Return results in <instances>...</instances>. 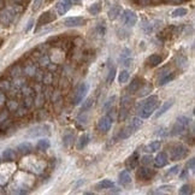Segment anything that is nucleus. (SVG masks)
<instances>
[{"label":"nucleus","mask_w":195,"mask_h":195,"mask_svg":"<svg viewBox=\"0 0 195 195\" xmlns=\"http://www.w3.org/2000/svg\"><path fill=\"white\" fill-rule=\"evenodd\" d=\"M118 182L121 183L122 186H128V184L131 183V176H130V174L127 170L122 171L121 174H119V176H118Z\"/></svg>","instance_id":"obj_16"},{"label":"nucleus","mask_w":195,"mask_h":195,"mask_svg":"<svg viewBox=\"0 0 195 195\" xmlns=\"http://www.w3.org/2000/svg\"><path fill=\"white\" fill-rule=\"evenodd\" d=\"M153 163H154V165L156 167H164L167 165V163H169V158H167V154L165 152H160L157 154V157L156 158H153Z\"/></svg>","instance_id":"obj_12"},{"label":"nucleus","mask_w":195,"mask_h":195,"mask_svg":"<svg viewBox=\"0 0 195 195\" xmlns=\"http://www.w3.org/2000/svg\"><path fill=\"white\" fill-rule=\"evenodd\" d=\"M42 1H44V0H35V1H34V5H33V10L36 11V10L40 9V6L42 5Z\"/></svg>","instance_id":"obj_39"},{"label":"nucleus","mask_w":195,"mask_h":195,"mask_svg":"<svg viewBox=\"0 0 195 195\" xmlns=\"http://www.w3.org/2000/svg\"><path fill=\"white\" fill-rule=\"evenodd\" d=\"M178 172H179V165H175V166H172L169 170L167 176H174V175H177Z\"/></svg>","instance_id":"obj_37"},{"label":"nucleus","mask_w":195,"mask_h":195,"mask_svg":"<svg viewBox=\"0 0 195 195\" xmlns=\"http://www.w3.org/2000/svg\"><path fill=\"white\" fill-rule=\"evenodd\" d=\"M122 12V7L121 6H118V5H114V6H112L111 9L109 10V13H107V16H109V18L111 19V21H114V19L117 18L119 15H121Z\"/></svg>","instance_id":"obj_19"},{"label":"nucleus","mask_w":195,"mask_h":195,"mask_svg":"<svg viewBox=\"0 0 195 195\" xmlns=\"http://www.w3.org/2000/svg\"><path fill=\"white\" fill-rule=\"evenodd\" d=\"M161 147V141H153L148 143L147 146H145V152L147 153H154V152H158Z\"/></svg>","instance_id":"obj_17"},{"label":"nucleus","mask_w":195,"mask_h":195,"mask_svg":"<svg viewBox=\"0 0 195 195\" xmlns=\"http://www.w3.org/2000/svg\"><path fill=\"white\" fill-rule=\"evenodd\" d=\"M72 142H74V132L71 130H67L63 136V143H64V146L69 147Z\"/></svg>","instance_id":"obj_25"},{"label":"nucleus","mask_w":195,"mask_h":195,"mask_svg":"<svg viewBox=\"0 0 195 195\" xmlns=\"http://www.w3.org/2000/svg\"><path fill=\"white\" fill-rule=\"evenodd\" d=\"M187 175H188V171H187V170H183V172L179 175V178H181V179H184V177H186Z\"/></svg>","instance_id":"obj_43"},{"label":"nucleus","mask_w":195,"mask_h":195,"mask_svg":"<svg viewBox=\"0 0 195 195\" xmlns=\"http://www.w3.org/2000/svg\"><path fill=\"white\" fill-rule=\"evenodd\" d=\"M187 153H188V149H187L183 145L178 143V145H176V146L172 148L171 159L175 160V161H176V160H181V159H183L184 157H186Z\"/></svg>","instance_id":"obj_6"},{"label":"nucleus","mask_w":195,"mask_h":195,"mask_svg":"<svg viewBox=\"0 0 195 195\" xmlns=\"http://www.w3.org/2000/svg\"><path fill=\"white\" fill-rule=\"evenodd\" d=\"M174 102H175V99L174 98H171V99H169V100H166V101L164 102L163 105H161V107L158 110V112L156 113V118H159L160 116H163L165 112L167 111V110H170L171 107H172V105H174Z\"/></svg>","instance_id":"obj_15"},{"label":"nucleus","mask_w":195,"mask_h":195,"mask_svg":"<svg viewBox=\"0 0 195 195\" xmlns=\"http://www.w3.org/2000/svg\"><path fill=\"white\" fill-rule=\"evenodd\" d=\"M187 13H188V10L187 9H184V7H177L176 10L172 11L171 16H172L174 18H178V17H183V16H186Z\"/></svg>","instance_id":"obj_29"},{"label":"nucleus","mask_w":195,"mask_h":195,"mask_svg":"<svg viewBox=\"0 0 195 195\" xmlns=\"http://www.w3.org/2000/svg\"><path fill=\"white\" fill-rule=\"evenodd\" d=\"M122 15L121 19H122V23L127 27H134L136 23H137V15L131 11V10H125L124 12H121Z\"/></svg>","instance_id":"obj_4"},{"label":"nucleus","mask_w":195,"mask_h":195,"mask_svg":"<svg viewBox=\"0 0 195 195\" xmlns=\"http://www.w3.org/2000/svg\"><path fill=\"white\" fill-rule=\"evenodd\" d=\"M71 0H59L57 4V12L59 16H64L65 13L71 9Z\"/></svg>","instance_id":"obj_10"},{"label":"nucleus","mask_w":195,"mask_h":195,"mask_svg":"<svg viewBox=\"0 0 195 195\" xmlns=\"http://www.w3.org/2000/svg\"><path fill=\"white\" fill-rule=\"evenodd\" d=\"M153 163V157L152 156H143L142 158H141V164L142 165H151Z\"/></svg>","instance_id":"obj_36"},{"label":"nucleus","mask_w":195,"mask_h":195,"mask_svg":"<svg viewBox=\"0 0 195 195\" xmlns=\"http://www.w3.org/2000/svg\"><path fill=\"white\" fill-rule=\"evenodd\" d=\"M141 125H142V121H141L140 117L139 118H132V121L130 122L129 124L121 131L119 137H121L122 140L128 139V137H130L132 134H135V132L141 128Z\"/></svg>","instance_id":"obj_2"},{"label":"nucleus","mask_w":195,"mask_h":195,"mask_svg":"<svg viewBox=\"0 0 195 195\" xmlns=\"http://www.w3.org/2000/svg\"><path fill=\"white\" fill-rule=\"evenodd\" d=\"M88 89H89V87L87 83H81L77 87L76 93L74 94V105H78L83 101V99L88 93Z\"/></svg>","instance_id":"obj_5"},{"label":"nucleus","mask_w":195,"mask_h":195,"mask_svg":"<svg viewBox=\"0 0 195 195\" xmlns=\"http://www.w3.org/2000/svg\"><path fill=\"white\" fill-rule=\"evenodd\" d=\"M189 124H190V119L186 117V116H181V117H178L175 122V124H174V127H172V129H171V135L172 136H177V135H181V134H183L184 131L187 130V128L189 127Z\"/></svg>","instance_id":"obj_3"},{"label":"nucleus","mask_w":195,"mask_h":195,"mask_svg":"<svg viewBox=\"0 0 195 195\" xmlns=\"http://www.w3.org/2000/svg\"><path fill=\"white\" fill-rule=\"evenodd\" d=\"M114 77H116V67L111 66L109 71V76H107V83H112L114 81Z\"/></svg>","instance_id":"obj_34"},{"label":"nucleus","mask_w":195,"mask_h":195,"mask_svg":"<svg viewBox=\"0 0 195 195\" xmlns=\"http://www.w3.org/2000/svg\"><path fill=\"white\" fill-rule=\"evenodd\" d=\"M161 62H163V57L159 56V54H152L147 59V63H148L149 66H158L159 64H161Z\"/></svg>","instance_id":"obj_22"},{"label":"nucleus","mask_w":195,"mask_h":195,"mask_svg":"<svg viewBox=\"0 0 195 195\" xmlns=\"http://www.w3.org/2000/svg\"><path fill=\"white\" fill-rule=\"evenodd\" d=\"M33 26H34V19H30V21L28 22V24H27V27H26V29H24L26 33H28L29 30L33 28Z\"/></svg>","instance_id":"obj_41"},{"label":"nucleus","mask_w":195,"mask_h":195,"mask_svg":"<svg viewBox=\"0 0 195 195\" xmlns=\"http://www.w3.org/2000/svg\"><path fill=\"white\" fill-rule=\"evenodd\" d=\"M172 188H174L172 186H161L159 189H163V190H166V192H171Z\"/></svg>","instance_id":"obj_42"},{"label":"nucleus","mask_w":195,"mask_h":195,"mask_svg":"<svg viewBox=\"0 0 195 195\" xmlns=\"http://www.w3.org/2000/svg\"><path fill=\"white\" fill-rule=\"evenodd\" d=\"M192 193V186L190 184H183L179 188V194H190Z\"/></svg>","instance_id":"obj_35"},{"label":"nucleus","mask_w":195,"mask_h":195,"mask_svg":"<svg viewBox=\"0 0 195 195\" xmlns=\"http://www.w3.org/2000/svg\"><path fill=\"white\" fill-rule=\"evenodd\" d=\"M17 151H18L19 153H22V154H29L33 151V146L29 142H23V143H21L18 147H17Z\"/></svg>","instance_id":"obj_23"},{"label":"nucleus","mask_w":195,"mask_h":195,"mask_svg":"<svg viewBox=\"0 0 195 195\" xmlns=\"http://www.w3.org/2000/svg\"><path fill=\"white\" fill-rule=\"evenodd\" d=\"M83 24H86V19L83 17H67L64 19V26L69 28L82 27Z\"/></svg>","instance_id":"obj_7"},{"label":"nucleus","mask_w":195,"mask_h":195,"mask_svg":"<svg viewBox=\"0 0 195 195\" xmlns=\"http://www.w3.org/2000/svg\"><path fill=\"white\" fill-rule=\"evenodd\" d=\"M187 166H188V169H190V170H194V167H195V159L194 158L189 159V161H188Z\"/></svg>","instance_id":"obj_40"},{"label":"nucleus","mask_w":195,"mask_h":195,"mask_svg":"<svg viewBox=\"0 0 195 195\" xmlns=\"http://www.w3.org/2000/svg\"><path fill=\"white\" fill-rule=\"evenodd\" d=\"M112 187H113V182L112 181H110V179H102L95 186V188L98 190H100V189H110Z\"/></svg>","instance_id":"obj_27"},{"label":"nucleus","mask_w":195,"mask_h":195,"mask_svg":"<svg viewBox=\"0 0 195 195\" xmlns=\"http://www.w3.org/2000/svg\"><path fill=\"white\" fill-rule=\"evenodd\" d=\"M154 175H156L154 170H151L148 167H140L137 170V174H136V176L140 181H148Z\"/></svg>","instance_id":"obj_9"},{"label":"nucleus","mask_w":195,"mask_h":195,"mask_svg":"<svg viewBox=\"0 0 195 195\" xmlns=\"http://www.w3.org/2000/svg\"><path fill=\"white\" fill-rule=\"evenodd\" d=\"M140 89H141V88H140ZM151 91H152V87H147V88H145V89H141L139 93V96H145V95L148 94Z\"/></svg>","instance_id":"obj_38"},{"label":"nucleus","mask_w":195,"mask_h":195,"mask_svg":"<svg viewBox=\"0 0 195 195\" xmlns=\"http://www.w3.org/2000/svg\"><path fill=\"white\" fill-rule=\"evenodd\" d=\"M0 160H1V158H0Z\"/></svg>","instance_id":"obj_45"},{"label":"nucleus","mask_w":195,"mask_h":195,"mask_svg":"<svg viewBox=\"0 0 195 195\" xmlns=\"http://www.w3.org/2000/svg\"><path fill=\"white\" fill-rule=\"evenodd\" d=\"M159 100H158V96L156 95H151L148 96L146 100H143L142 104L139 106L137 109V114L141 119H146V118H149L156 110L159 107Z\"/></svg>","instance_id":"obj_1"},{"label":"nucleus","mask_w":195,"mask_h":195,"mask_svg":"<svg viewBox=\"0 0 195 195\" xmlns=\"http://www.w3.org/2000/svg\"><path fill=\"white\" fill-rule=\"evenodd\" d=\"M49 128L47 125H37L28 131V136L29 137H37V136H44L45 134H48Z\"/></svg>","instance_id":"obj_8"},{"label":"nucleus","mask_w":195,"mask_h":195,"mask_svg":"<svg viewBox=\"0 0 195 195\" xmlns=\"http://www.w3.org/2000/svg\"><path fill=\"white\" fill-rule=\"evenodd\" d=\"M2 158L5 159V160H7V161H11V160H13V159L16 158V153H15L13 149L7 148L2 152Z\"/></svg>","instance_id":"obj_28"},{"label":"nucleus","mask_w":195,"mask_h":195,"mask_svg":"<svg viewBox=\"0 0 195 195\" xmlns=\"http://www.w3.org/2000/svg\"><path fill=\"white\" fill-rule=\"evenodd\" d=\"M49 147H51V143H49V140L48 139H41L37 141L36 148L39 151H47Z\"/></svg>","instance_id":"obj_26"},{"label":"nucleus","mask_w":195,"mask_h":195,"mask_svg":"<svg viewBox=\"0 0 195 195\" xmlns=\"http://www.w3.org/2000/svg\"><path fill=\"white\" fill-rule=\"evenodd\" d=\"M141 86H142L141 80H140L139 77H135V78L131 81V83L129 84V92L130 93H136V92H139Z\"/></svg>","instance_id":"obj_20"},{"label":"nucleus","mask_w":195,"mask_h":195,"mask_svg":"<svg viewBox=\"0 0 195 195\" xmlns=\"http://www.w3.org/2000/svg\"><path fill=\"white\" fill-rule=\"evenodd\" d=\"M111 127H112V119L109 116L102 117V118H100L99 122H98V128H99V130L102 131V132H107L109 130L111 129Z\"/></svg>","instance_id":"obj_11"},{"label":"nucleus","mask_w":195,"mask_h":195,"mask_svg":"<svg viewBox=\"0 0 195 195\" xmlns=\"http://www.w3.org/2000/svg\"><path fill=\"white\" fill-rule=\"evenodd\" d=\"M129 71L128 70H122L121 72H119V76H118V82L119 83H127L128 81H129Z\"/></svg>","instance_id":"obj_30"},{"label":"nucleus","mask_w":195,"mask_h":195,"mask_svg":"<svg viewBox=\"0 0 195 195\" xmlns=\"http://www.w3.org/2000/svg\"><path fill=\"white\" fill-rule=\"evenodd\" d=\"M88 11H89L91 15H98V13L101 11V5H100L99 2H94V4H92V5L88 7Z\"/></svg>","instance_id":"obj_31"},{"label":"nucleus","mask_w":195,"mask_h":195,"mask_svg":"<svg viewBox=\"0 0 195 195\" xmlns=\"http://www.w3.org/2000/svg\"><path fill=\"white\" fill-rule=\"evenodd\" d=\"M13 18H15V12H13V10H5L1 15H0V21L4 23V24H10L12 21H13Z\"/></svg>","instance_id":"obj_14"},{"label":"nucleus","mask_w":195,"mask_h":195,"mask_svg":"<svg viewBox=\"0 0 195 195\" xmlns=\"http://www.w3.org/2000/svg\"><path fill=\"white\" fill-rule=\"evenodd\" d=\"M130 54H131V52H130L128 48H124L123 49V53L121 54V59L125 66H129L131 64V56Z\"/></svg>","instance_id":"obj_24"},{"label":"nucleus","mask_w":195,"mask_h":195,"mask_svg":"<svg viewBox=\"0 0 195 195\" xmlns=\"http://www.w3.org/2000/svg\"><path fill=\"white\" fill-rule=\"evenodd\" d=\"M49 13H51V12H46V13H44V15L41 16V18H40V21H39V26H44V23L47 24V23H49L52 19L54 18L53 16H52V17H48Z\"/></svg>","instance_id":"obj_32"},{"label":"nucleus","mask_w":195,"mask_h":195,"mask_svg":"<svg viewBox=\"0 0 195 195\" xmlns=\"http://www.w3.org/2000/svg\"><path fill=\"white\" fill-rule=\"evenodd\" d=\"M89 141H91V136L88 135V134H82L81 136H80V139L77 141V149H83L88 143H89Z\"/></svg>","instance_id":"obj_18"},{"label":"nucleus","mask_w":195,"mask_h":195,"mask_svg":"<svg viewBox=\"0 0 195 195\" xmlns=\"http://www.w3.org/2000/svg\"><path fill=\"white\" fill-rule=\"evenodd\" d=\"M92 106H93V98H88V99L83 102V105H82V107H81V112L88 111Z\"/></svg>","instance_id":"obj_33"},{"label":"nucleus","mask_w":195,"mask_h":195,"mask_svg":"<svg viewBox=\"0 0 195 195\" xmlns=\"http://www.w3.org/2000/svg\"><path fill=\"white\" fill-rule=\"evenodd\" d=\"M139 160H140L139 153H137V152H134L129 158L127 159V169H128V170H134V169H136L137 165H139Z\"/></svg>","instance_id":"obj_13"},{"label":"nucleus","mask_w":195,"mask_h":195,"mask_svg":"<svg viewBox=\"0 0 195 195\" xmlns=\"http://www.w3.org/2000/svg\"><path fill=\"white\" fill-rule=\"evenodd\" d=\"M4 102V95L0 93V104H2Z\"/></svg>","instance_id":"obj_44"},{"label":"nucleus","mask_w":195,"mask_h":195,"mask_svg":"<svg viewBox=\"0 0 195 195\" xmlns=\"http://www.w3.org/2000/svg\"><path fill=\"white\" fill-rule=\"evenodd\" d=\"M176 75L174 72H167V74H164L160 78H159V86H165L166 83L171 82L172 80H175Z\"/></svg>","instance_id":"obj_21"}]
</instances>
